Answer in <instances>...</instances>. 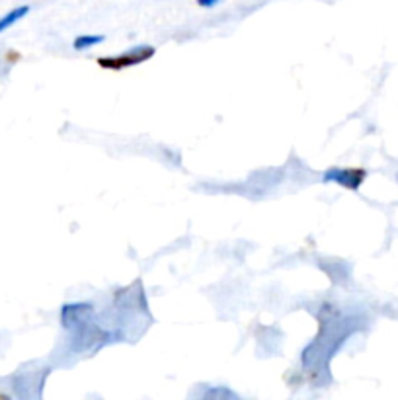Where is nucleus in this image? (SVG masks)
<instances>
[{
    "mask_svg": "<svg viewBox=\"0 0 398 400\" xmlns=\"http://www.w3.org/2000/svg\"><path fill=\"white\" fill-rule=\"evenodd\" d=\"M221 0H198L199 6H203V8H211V6H215V4H219Z\"/></svg>",
    "mask_w": 398,
    "mask_h": 400,
    "instance_id": "39448f33",
    "label": "nucleus"
},
{
    "mask_svg": "<svg viewBox=\"0 0 398 400\" xmlns=\"http://www.w3.org/2000/svg\"><path fill=\"white\" fill-rule=\"evenodd\" d=\"M157 49L150 47V45H139V47H133V49L125 51L121 55H111V57H98V65L102 68H108V71H123V68L137 67L145 61H149L150 57H155Z\"/></svg>",
    "mask_w": 398,
    "mask_h": 400,
    "instance_id": "f257e3e1",
    "label": "nucleus"
},
{
    "mask_svg": "<svg viewBox=\"0 0 398 400\" xmlns=\"http://www.w3.org/2000/svg\"><path fill=\"white\" fill-rule=\"evenodd\" d=\"M365 170L361 168H330L322 176L324 182H334L346 190H359L365 180Z\"/></svg>",
    "mask_w": 398,
    "mask_h": 400,
    "instance_id": "f03ea898",
    "label": "nucleus"
},
{
    "mask_svg": "<svg viewBox=\"0 0 398 400\" xmlns=\"http://www.w3.org/2000/svg\"><path fill=\"white\" fill-rule=\"evenodd\" d=\"M104 40H106L104 35H78L75 42H73V47H75V51L90 49L94 45H100Z\"/></svg>",
    "mask_w": 398,
    "mask_h": 400,
    "instance_id": "20e7f679",
    "label": "nucleus"
},
{
    "mask_svg": "<svg viewBox=\"0 0 398 400\" xmlns=\"http://www.w3.org/2000/svg\"><path fill=\"white\" fill-rule=\"evenodd\" d=\"M28 12H30V6H18V8L6 12L4 16L0 18V34H2L4 30H8L10 25H14L16 22H20L22 18L28 16Z\"/></svg>",
    "mask_w": 398,
    "mask_h": 400,
    "instance_id": "7ed1b4c3",
    "label": "nucleus"
}]
</instances>
